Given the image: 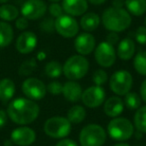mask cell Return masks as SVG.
<instances>
[{"mask_svg":"<svg viewBox=\"0 0 146 146\" xmlns=\"http://www.w3.org/2000/svg\"><path fill=\"white\" fill-rule=\"evenodd\" d=\"M40 108L35 101L28 98H17L7 108V114L14 123L27 125L35 121L39 115Z\"/></svg>","mask_w":146,"mask_h":146,"instance_id":"1","label":"cell"},{"mask_svg":"<svg viewBox=\"0 0 146 146\" xmlns=\"http://www.w3.org/2000/svg\"><path fill=\"white\" fill-rule=\"evenodd\" d=\"M102 24L104 28L111 32H122L131 25V15L123 8L109 7L102 14Z\"/></svg>","mask_w":146,"mask_h":146,"instance_id":"2","label":"cell"},{"mask_svg":"<svg viewBox=\"0 0 146 146\" xmlns=\"http://www.w3.org/2000/svg\"><path fill=\"white\" fill-rule=\"evenodd\" d=\"M89 70V61L82 55H73L63 64V74L69 80H79L83 78Z\"/></svg>","mask_w":146,"mask_h":146,"instance_id":"3","label":"cell"},{"mask_svg":"<svg viewBox=\"0 0 146 146\" xmlns=\"http://www.w3.org/2000/svg\"><path fill=\"white\" fill-rule=\"evenodd\" d=\"M107 132L113 140L126 141L134 134V126L127 118L115 117L108 123Z\"/></svg>","mask_w":146,"mask_h":146,"instance_id":"4","label":"cell"},{"mask_svg":"<svg viewBox=\"0 0 146 146\" xmlns=\"http://www.w3.org/2000/svg\"><path fill=\"white\" fill-rule=\"evenodd\" d=\"M106 141V131L98 124H88L79 133L81 146H102Z\"/></svg>","mask_w":146,"mask_h":146,"instance_id":"5","label":"cell"},{"mask_svg":"<svg viewBox=\"0 0 146 146\" xmlns=\"http://www.w3.org/2000/svg\"><path fill=\"white\" fill-rule=\"evenodd\" d=\"M47 136L54 139H63L71 132V123L66 117L54 116L45 121L43 126Z\"/></svg>","mask_w":146,"mask_h":146,"instance_id":"6","label":"cell"},{"mask_svg":"<svg viewBox=\"0 0 146 146\" xmlns=\"http://www.w3.org/2000/svg\"><path fill=\"white\" fill-rule=\"evenodd\" d=\"M133 85L131 73L127 70H118L114 72L109 79V87L113 93L118 96H124L130 92Z\"/></svg>","mask_w":146,"mask_h":146,"instance_id":"7","label":"cell"},{"mask_svg":"<svg viewBox=\"0 0 146 146\" xmlns=\"http://www.w3.org/2000/svg\"><path fill=\"white\" fill-rule=\"evenodd\" d=\"M55 31L64 38H73L79 32V24L74 17L63 14L55 19Z\"/></svg>","mask_w":146,"mask_h":146,"instance_id":"8","label":"cell"},{"mask_svg":"<svg viewBox=\"0 0 146 146\" xmlns=\"http://www.w3.org/2000/svg\"><path fill=\"white\" fill-rule=\"evenodd\" d=\"M94 57L98 64L104 68H109L115 63L116 53L114 50V46L109 44L106 41L99 43V45L95 47Z\"/></svg>","mask_w":146,"mask_h":146,"instance_id":"9","label":"cell"},{"mask_svg":"<svg viewBox=\"0 0 146 146\" xmlns=\"http://www.w3.org/2000/svg\"><path fill=\"white\" fill-rule=\"evenodd\" d=\"M22 92L28 99L33 101L44 98L47 92L46 85L40 79L35 77L27 78L22 84Z\"/></svg>","mask_w":146,"mask_h":146,"instance_id":"10","label":"cell"},{"mask_svg":"<svg viewBox=\"0 0 146 146\" xmlns=\"http://www.w3.org/2000/svg\"><path fill=\"white\" fill-rule=\"evenodd\" d=\"M105 90L102 86H90L82 92L81 100L88 108H97L105 101Z\"/></svg>","mask_w":146,"mask_h":146,"instance_id":"11","label":"cell"},{"mask_svg":"<svg viewBox=\"0 0 146 146\" xmlns=\"http://www.w3.org/2000/svg\"><path fill=\"white\" fill-rule=\"evenodd\" d=\"M47 11L46 3L43 0H27L21 7V14L28 20H37L44 16Z\"/></svg>","mask_w":146,"mask_h":146,"instance_id":"12","label":"cell"},{"mask_svg":"<svg viewBox=\"0 0 146 146\" xmlns=\"http://www.w3.org/2000/svg\"><path fill=\"white\" fill-rule=\"evenodd\" d=\"M96 46V40L94 36L89 32H84L77 35L74 41L75 50L79 53V55L85 56L93 52Z\"/></svg>","mask_w":146,"mask_h":146,"instance_id":"13","label":"cell"},{"mask_svg":"<svg viewBox=\"0 0 146 146\" xmlns=\"http://www.w3.org/2000/svg\"><path fill=\"white\" fill-rule=\"evenodd\" d=\"M11 140L18 146H29L36 140V133L31 128L22 126L13 130L11 133Z\"/></svg>","mask_w":146,"mask_h":146,"instance_id":"14","label":"cell"},{"mask_svg":"<svg viewBox=\"0 0 146 146\" xmlns=\"http://www.w3.org/2000/svg\"><path fill=\"white\" fill-rule=\"evenodd\" d=\"M37 46V36L31 31H26L19 35L16 40V49L22 54L31 53Z\"/></svg>","mask_w":146,"mask_h":146,"instance_id":"15","label":"cell"},{"mask_svg":"<svg viewBox=\"0 0 146 146\" xmlns=\"http://www.w3.org/2000/svg\"><path fill=\"white\" fill-rule=\"evenodd\" d=\"M62 9L65 14L72 17L82 16L88 9L87 0H62Z\"/></svg>","mask_w":146,"mask_h":146,"instance_id":"16","label":"cell"},{"mask_svg":"<svg viewBox=\"0 0 146 146\" xmlns=\"http://www.w3.org/2000/svg\"><path fill=\"white\" fill-rule=\"evenodd\" d=\"M124 103L123 100L118 96H111L107 100L104 101V113L108 117L115 118L118 117L123 112Z\"/></svg>","mask_w":146,"mask_h":146,"instance_id":"17","label":"cell"},{"mask_svg":"<svg viewBox=\"0 0 146 146\" xmlns=\"http://www.w3.org/2000/svg\"><path fill=\"white\" fill-rule=\"evenodd\" d=\"M82 87L78 82L73 81H67L66 83L63 84L62 94L66 100L70 102H77L81 99L82 96Z\"/></svg>","mask_w":146,"mask_h":146,"instance_id":"18","label":"cell"},{"mask_svg":"<svg viewBox=\"0 0 146 146\" xmlns=\"http://www.w3.org/2000/svg\"><path fill=\"white\" fill-rule=\"evenodd\" d=\"M134 53H135V43L132 39L124 38L118 43L117 56L121 60H130L131 58H133Z\"/></svg>","mask_w":146,"mask_h":146,"instance_id":"19","label":"cell"},{"mask_svg":"<svg viewBox=\"0 0 146 146\" xmlns=\"http://www.w3.org/2000/svg\"><path fill=\"white\" fill-rule=\"evenodd\" d=\"M100 24V17L95 12H88L82 15L80 19V27L85 32H92L96 30Z\"/></svg>","mask_w":146,"mask_h":146,"instance_id":"20","label":"cell"},{"mask_svg":"<svg viewBox=\"0 0 146 146\" xmlns=\"http://www.w3.org/2000/svg\"><path fill=\"white\" fill-rule=\"evenodd\" d=\"M15 94V84L9 78H4L0 80V100L2 102H7Z\"/></svg>","mask_w":146,"mask_h":146,"instance_id":"21","label":"cell"},{"mask_svg":"<svg viewBox=\"0 0 146 146\" xmlns=\"http://www.w3.org/2000/svg\"><path fill=\"white\" fill-rule=\"evenodd\" d=\"M127 11L134 16H141L146 12V0H125Z\"/></svg>","mask_w":146,"mask_h":146,"instance_id":"22","label":"cell"},{"mask_svg":"<svg viewBox=\"0 0 146 146\" xmlns=\"http://www.w3.org/2000/svg\"><path fill=\"white\" fill-rule=\"evenodd\" d=\"M86 111L83 106L74 105L68 110L67 112V119L70 121L71 124H79L85 119Z\"/></svg>","mask_w":146,"mask_h":146,"instance_id":"23","label":"cell"},{"mask_svg":"<svg viewBox=\"0 0 146 146\" xmlns=\"http://www.w3.org/2000/svg\"><path fill=\"white\" fill-rule=\"evenodd\" d=\"M13 29L6 22H0V47H6L13 40Z\"/></svg>","mask_w":146,"mask_h":146,"instance_id":"24","label":"cell"},{"mask_svg":"<svg viewBox=\"0 0 146 146\" xmlns=\"http://www.w3.org/2000/svg\"><path fill=\"white\" fill-rule=\"evenodd\" d=\"M134 125L142 133H146V105L140 106L134 115Z\"/></svg>","mask_w":146,"mask_h":146,"instance_id":"25","label":"cell"},{"mask_svg":"<svg viewBox=\"0 0 146 146\" xmlns=\"http://www.w3.org/2000/svg\"><path fill=\"white\" fill-rule=\"evenodd\" d=\"M19 11L11 4H4L0 7V18L4 21H13L18 18Z\"/></svg>","mask_w":146,"mask_h":146,"instance_id":"26","label":"cell"},{"mask_svg":"<svg viewBox=\"0 0 146 146\" xmlns=\"http://www.w3.org/2000/svg\"><path fill=\"white\" fill-rule=\"evenodd\" d=\"M44 72L50 78H58L63 73V65L58 61H50L45 65Z\"/></svg>","mask_w":146,"mask_h":146,"instance_id":"27","label":"cell"},{"mask_svg":"<svg viewBox=\"0 0 146 146\" xmlns=\"http://www.w3.org/2000/svg\"><path fill=\"white\" fill-rule=\"evenodd\" d=\"M133 66L137 73L140 75L146 76V51L142 50L139 51L135 55L133 60Z\"/></svg>","mask_w":146,"mask_h":146,"instance_id":"28","label":"cell"},{"mask_svg":"<svg viewBox=\"0 0 146 146\" xmlns=\"http://www.w3.org/2000/svg\"><path fill=\"white\" fill-rule=\"evenodd\" d=\"M124 105L130 110H135L141 106V97L136 92H128L124 95Z\"/></svg>","mask_w":146,"mask_h":146,"instance_id":"29","label":"cell"},{"mask_svg":"<svg viewBox=\"0 0 146 146\" xmlns=\"http://www.w3.org/2000/svg\"><path fill=\"white\" fill-rule=\"evenodd\" d=\"M36 67H37V63L34 58L27 59V60H25L24 62L20 65V67H19V70H18L19 75H21V76L30 75V74H32V73L34 72Z\"/></svg>","mask_w":146,"mask_h":146,"instance_id":"30","label":"cell"},{"mask_svg":"<svg viewBox=\"0 0 146 146\" xmlns=\"http://www.w3.org/2000/svg\"><path fill=\"white\" fill-rule=\"evenodd\" d=\"M92 80H93L94 84L97 86H102L105 84L108 80L107 73L103 70V69H97L94 71L93 75H92Z\"/></svg>","mask_w":146,"mask_h":146,"instance_id":"31","label":"cell"},{"mask_svg":"<svg viewBox=\"0 0 146 146\" xmlns=\"http://www.w3.org/2000/svg\"><path fill=\"white\" fill-rule=\"evenodd\" d=\"M47 91L52 95H59L62 93L63 84L60 83L59 81H52L46 86Z\"/></svg>","mask_w":146,"mask_h":146,"instance_id":"32","label":"cell"},{"mask_svg":"<svg viewBox=\"0 0 146 146\" xmlns=\"http://www.w3.org/2000/svg\"><path fill=\"white\" fill-rule=\"evenodd\" d=\"M135 40L141 45L146 44V27L139 26L135 31Z\"/></svg>","mask_w":146,"mask_h":146,"instance_id":"33","label":"cell"},{"mask_svg":"<svg viewBox=\"0 0 146 146\" xmlns=\"http://www.w3.org/2000/svg\"><path fill=\"white\" fill-rule=\"evenodd\" d=\"M40 28L45 32H53L55 30V20L52 18H46L41 22Z\"/></svg>","mask_w":146,"mask_h":146,"instance_id":"34","label":"cell"},{"mask_svg":"<svg viewBox=\"0 0 146 146\" xmlns=\"http://www.w3.org/2000/svg\"><path fill=\"white\" fill-rule=\"evenodd\" d=\"M48 11L51 14V16L55 17V18L61 16V15H63V13H64V11H63V9H62V6H61L60 4H58V3H51L50 6L48 7Z\"/></svg>","mask_w":146,"mask_h":146,"instance_id":"35","label":"cell"},{"mask_svg":"<svg viewBox=\"0 0 146 146\" xmlns=\"http://www.w3.org/2000/svg\"><path fill=\"white\" fill-rule=\"evenodd\" d=\"M118 41H119V35H118L117 32H111L110 31L107 34V36H106V42L113 45V46L115 44H117Z\"/></svg>","mask_w":146,"mask_h":146,"instance_id":"36","label":"cell"},{"mask_svg":"<svg viewBox=\"0 0 146 146\" xmlns=\"http://www.w3.org/2000/svg\"><path fill=\"white\" fill-rule=\"evenodd\" d=\"M15 25H16L17 29L19 30H24L28 27V19L25 18V17H18L16 19V22H15Z\"/></svg>","mask_w":146,"mask_h":146,"instance_id":"37","label":"cell"},{"mask_svg":"<svg viewBox=\"0 0 146 146\" xmlns=\"http://www.w3.org/2000/svg\"><path fill=\"white\" fill-rule=\"evenodd\" d=\"M55 146H78L74 140L68 139V138H63L59 142H57Z\"/></svg>","mask_w":146,"mask_h":146,"instance_id":"38","label":"cell"},{"mask_svg":"<svg viewBox=\"0 0 146 146\" xmlns=\"http://www.w3.org/2000/svg\"><path fill=\"white\" fill-rule=\"evenodd\" d=\"M140 97L146 103V79L142 82L140 86Z\"/></svg>","mask_w":146,"mask_h":146,"instance_id":"39","label":"cell"},{"mask_svg":"<svg viewBox=\"0 0 146 146\" xmlns=\"http://www.w3.org/2000/svg\"><path fill=\"white\" fill-rule=\"evenodd\" d=\"M7 121V114L3 110H0V129L6 124Z\"/></svg>","mask_w":146,"mask_h":146,"instance_id":"40","label":"cell"},{"mask_svg":"<svg viewBox=\"0 0 146 146\" xmlns=\"http://www.w3.org/2000/svg\"><path fill=\"white\" fill-rule=\"evenodd\" d=\"M124 5H125V0H112V7L123 8Z\"/></svg>","mask_w":146,"mask_h":146,"instance_id":"41","label":"cell"},{"mask_svg":"<svg viewBox=\"0 0 146 146\" xmlns=\"http://www.w3.org/2000/svg\"><path fill=\"white\" fill-rule=\"evenodd\" d=\"M106 0H87V2H90L93 5H101L105 2Z\"/></svg>","mask_w":146,"mask_h":146,"instance_id":"42","label":"cell"},{"mask_svg":"<svg viewBox=\"0 0 146 146\" xmlns=\"http://www.w3.org/2000/svg\"><path fill=\"white\" fill-rule=\"evenodd\" d=\"M114 146H130L128 143H125V142H120V143L115 144Z\"/></svg>","mask_w":146,"mask_h":146,"instance_id":"43","label":"cell"},{"mask_svg":"<svg viewBox=\"0 0 146 146\" xmlns=\"http://www.w3.org/2000/svg\"><path fill=\"white\" fill-rule=\"evenodd\" d=\"M9 0H0V4H4V3L8 2Z\"/></svg>","mask_w":146,"mask_h":146,"instance_id":"44","label":"cell"},{"mask_svg":"<svg viewBox=\"0 0 146 146\" xmlns=\"http://www.w3.org/2000/svg\"><path fill=\"white\" fill-rule=\"evenodd\" d=\"M49 1H50L51 3H57V2H59L60 0H49Z\"/></svg>","mask_w":146,"mask_h":146,"instance_id":"45","label":"cell"},{"mask_svg":"<svg viewBox=\"0 0 146 146\" xmlns=\"http://www.w3.org/2000/svg\"><path fill=\"white\" fill-rule=\"evenodd\" d=\"M144 25H145V27H146V17H145V20H144Z\"/></svg>","mask_w":146,"mask_h":146,"instance_id":"46","label":"cell"}]
</instances>
